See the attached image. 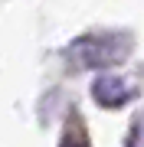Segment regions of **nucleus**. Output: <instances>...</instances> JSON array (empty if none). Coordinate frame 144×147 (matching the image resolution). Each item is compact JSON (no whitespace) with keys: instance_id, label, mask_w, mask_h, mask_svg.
Listing matches in <instances>:
<instances>
[{"instance_id":"1","label":"nucleus","mask_w":144,"mask_h":147,"mask_svg":"<svg viewBox=\"0 0 144 147\" xmlns=\"http://www.w3.org/2000/svg\"><path fill=\"white\" fill-rule=\"evenodd\" d=\"M128 49L131 42L121 33H92V36H79L66 53L82 69H105V65H118L128 56Z\"/></svg>"},{"instance_id":"2","label":"nucleus","mask_w":144,"mask_h":147,"mask_svg":"<svg viewBox=\"0 0 144 147\" xmlns=\"http://www.w3.org/2000/svg\"><path fill=\"white\" fill-rule=\"evenodd\" d=\"M92 98L101 108H121L134 98V88L124 79H118V75H98L95 85H92Z\"/></svg>"},{"instance_id":"3","label":"nucleus","mask_w":144,"mask_h":147,"mask_svg":"<svg viewBox=\"0 0 144 147\" xmlns=\"http://www.w3.org/2000/svg\"><path fill=\"white\" fill-rule=\"evenodd\" d=\"M59 147H89V137H85V131L79 124H69L66 134H62V141H59Z\"/></svg>"},{"instance_id":"4","label":"nucleus","mask_w":144,"mask_h":147,"mask_svg":"<svg viewBox=\"0 0 144 147\" xmlns=\"http://www.w3.org/2000/svg\"><path fill=\"white\" fill-rule=\"evenodd\" d=\"M128 147H144V118L131 127V134H128Z\"/></svg>"}]
</instances>
